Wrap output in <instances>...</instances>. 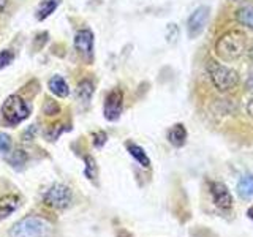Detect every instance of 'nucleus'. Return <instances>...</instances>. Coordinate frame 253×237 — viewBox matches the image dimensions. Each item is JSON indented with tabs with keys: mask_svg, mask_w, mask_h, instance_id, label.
Returning a JSON list of instances; mask_svg holds the SVG:
<instances>
[{
	"mask_svg": "<svg viewBox=\"0 0 253 237\" xmlns=\"http://www.w3.org/2000/svg\"><path fill=\"white\" fill-rule=\"evenodd\" d=\"M51 234L52 225L38 215L24 217L10 229V237H51Z\"/></svg>",
	"mask_w": 253,
	"mask_h": 237,
	"instance_id": "nucleus-1",
	"label": "nucleus"
},
{
	"mask_svg": "<svg viewBox=\"0 0 253 237\" xmlns=\"http://www.w3.org/2000/svg\"><path fill=\"white\" fill-rule=\"evenodd\" d=\"M247 47V37L239 30H231L225 34L215 44V51L220 59L223 60H237L245 52Z\"/></svg>",
	"mask_w": 253,
	"mask_h": 237,
	"instance_id": "nucleus-2",
	"label": "nucleus"
},
{
	"mask_svg": "<svg viewBox=\"0 0 253 237\" xmlns=\"http://www.w3.org/2000/svg\"><path fill=\"white\" fill-rule=\"evenodd\" d=\"M208 73L211 76L212 84L215 85V89L220 92L231 90L237 85V82H239V75H237L233 68L225 67L213 60L208 63Z\"/></svg>",
	"mask_w": 253,
	"mask_h": 237,
	"instance_id": "nucleus-3",
	"label": "nucleus"
},
{
	"mask_svg": "<svg viewBox=\"0 0 253 237\" xmlns=\"http://www.w3.org/2000/svg\"><path fill=\"white\" fill-rule=\"evenodd\" d=\"M2 116L10 125H19L30 116V108L19 95H10L2 105Z\"/></svg>",
	"mask_w": 253,
	"mask_h": 237,
	"instance_id": "nucleus-4",
	"label": "nucleus"
},
{
	"mask_svg": "<svg viewBox=\"0 0 253 237\" xmlns=\"http://www.w3.org/2000/svg\"><path fill=\"white\" fill-rule=\"evenodd\" d=\"M71 199H73L71 190L67 185H62V184H54L52 187L47 188L46 193L43 195V202L55 210L67 209L71 204Z\"/></svg>",
	"mask_w": 253,
	"mask_h": 237,
	"instance_id": "nucleus-5",
	"label": "nucleus"
},
{
	"mask_svg": "<svg viewBox=\"0 0 253 237\" xmlns=\"http://www.w3.org/2000/svg\"><path fill=\"white\" fill-rule=\"evenodd\" d=\"M211 16V8L209 6H198L196 10L190 14V18L187 21V32L190 38H196L198 35L203 34L204 27L208 26Z\"/></svg>",
	"mask_w": 253,
	"mask_h": 237,
	"instance_id": "nucleus-6",
	"label": "nucleus"
},
{
	"mask_svg": "<svg viewBox=\"0 0 253 237\" xmlns=\"http://www.w3.org/2000/svg\"><path fill=\"white\" fill-rule=\"evenodd\" d=\"M124 108V93L121 89H114L108 93L105 101V118L109 122L117 120L122 114Z\"/></svg>",
	"mask_w": 253,
	"mask_h": 237,
	"instance_id": "nucleus-7",
	"label": "nucleus"
},
{
	"mask_svg": "<svg viewBox=\"0 0 253 237\" xmlns=\"http://www.w3.org/2000/svg\"><path fill=\"white\" fill-rule=\"evenodd\" d=\"M209 188H211L213 204H215L218 209H221V210L231 209V205H233L231 193L228 192V188L221 184V182H212V184L209 185Z\"/></svg>",
	"mask_w": 253,
	"mask_h": 237,
	"instance_id": "nucleus-8",
	"label": "nucleus"
},
{
	"mask_svg": "<svg viewBox=\"0 0 253 237\" xmlns=\"http://www.w3.org/2000/svg\"><path fill=\"white\" fill-rule=\"evenodd\" d=\"M75 49L84 57H90L93 51V34L89 29H81L75 35Z\"/></svg>",
	"mask_w": 253,
	"mask_h": 237,
	"instance_id": "nucleus-9",
	"label": "nucleus"
},
{
	"mask_svg": "<svg viewBox=\"0 0 253 237\" xmlns=\"http://www.w3.org/2000/svg\"><path fill=\"white\" fill-rule=\"evenodd\" d=\"M19 207V198L14 195H8L0 198V221L10 217Z\"/></svg>",
	"mask_w": 253,
	"mask_h": 237,
	"instance_id": "nucleus-10",
	"label": "nucleus"
},
{
	"mask_svg": "<svg viewBox=\"0 0 253 237\" xmlns=\"http://www.w3.org/2000/svg\"><path fill=\"white\" fill-rule=\"evenodd\" d=\"M47 85H49V90L59 98H65L70 95V87L62 76H52L49 79V84Z\"/></svg>",
	"mask_w": 253,
	"mask_h": 237,
	"instance_id": "nucleus-11",
	"label": "nucleus"
},
{
	"mask_svg": "<svg viewBox=\"0 0 253 237\" xmlns=\"http://www.w3.org/2000/svg\"><path fill=\"white\" fill-rule=\"evenodd\" d=\"M168 141L174 147H182L187 141V130L182 123H176L168 131Z\"/></svg>",
	"mask_w": 253,
	"mask_h": 237,
	"instance_id": "nucleus-12",
	"label": "nucleus"
},
{
	"mask_svg": "<svg viewBox=\"0 0 253 237\" xmlns=\"http://www.w3.org/2000/svg\"><path fill=\"white\" fill-rule=\"evenodd\" d=\"M126 150H128V154L142 166V168H149V166H150L149 157H147V154L144 152V149H142L141 146L134 144V142H126Z\"/></svg>",
	"mask_w": 253,
	"mask_h": 237,
	"instance_id": "nucleus-13",
	"label": "nucleus"
},
{
	"mask_svg": "<svg viewBox=\"0 0 253 237\" xmlns=\"http://www.w3.org/2000/svg\"><path fill=\"white\" fill-rule=\"evenodd\" d=\"M92 95H93V82L90 81V79H83V81L79 82L78 87H76V97H78V100L87 105V103L90 101Z\"/></svg>",
	"mask_w": 253,
	"mask_h": 237,
	"instance_id": "nucleus-14",
	"label": "nucleus"
},
{
	"mask_svg": "<svg viewBox=\"0 0 253 237\" xmlns=\"http://www.w3.org/2000/svg\"><path fill=\"white\" fill-rule=\"evenodd\" d=\"M237 193L244 199H252L253 198V174H245L237 184Z\"/></svg>",
	"mask_w": 253,
	"mask_h": 237,
	"instance_id": "nucleus-15",
	"label": "nucleus"
},
{
	"mask_svg": "<svg viewBox=\"0 0 253 237\" xmlns=\"http://www.w3.org/2000/svg\"><path fill=\"white\" fill-rule=\"evenodd\" d=\"M236 18L242 26L253 30V6H244L236 13Z\"/></svg>",
	"mask_w": 253,
	"mask_h": 237,
	"instance_id": "nucleus-16",
	"label": "nucleus"
},
{
	"mask_svg": "<svg viewBox=\"0 0 253 237\" xmlns=\"http://www.w3.org/2000/svg\"><path fill=\"white\" fill-rule=\"evenodd\" d=\"M59 6V0H46L38 8V19L40 21H44L46 18H49V16L55 11V8Z\"/></svg>",
	"mask_w": 253,
	"mask_h": 237,
	"instance_id": "nucleus-17",
	"label": "nucleus"
},
{
	"mask_svg": "<svg viewBox=\"0 0 253 237\" xmlns=\"http://www.w3.org/2000/svg\"><path fill=\"white\" fill-rule=\"evenodd\" d=\"M27 160H29V157L24 150H14V152H11V155L8 157V163H10L14 169L24 168V164L27 163Z\"/></svg>",
	"mask_w": 253,
	"mask_h": 237,
	"instance_id": "nucleus-18",
	"label": "nucleus"
},
{
	"mask_svg": "<svg viewBox=\"0 0 253 237\" xmlns=\"http://www.w3.org/2000/svg\"><path fill=\"white\" fill-rule=\"evenodd\" d=\"M95 172H97V166H95V161H93V158L87 155L85 157V168H84V174H85V177L92 180L95 177Z\"/></svg>",
	"mask_w": 253,
	"mask_h": 237,
	"instance_id": "nucleus-19",
	"label": "nucleus"
},
{
	"mask_svg": "<svg viewBox=\"0 0 253 237\" xmlns=\"http://www.w3.org/2000/svg\"><path fill=\"white\" fill-rule=\"evenodd\" d=\"M11 149V138L6 133H0V154H8Z\"/></svg>",
	"mask_w": 253,
	"mask_h": 237,
	"instance_id": "nucleus-20",
	"label": "nucleus"
},
{
	"mask_svg": "<svg viewBox=\"0 0 253 237\" xmlns=\"http://www.w3.org/2000/svg\"><path fill=\"white\" fill-rule=\"evenodd\" d=\"M14 60V55L11 51H2L0 52V70H3Z\"/></svg>",
	"mask_w": 253,
	"mask_h": 237,
	"instance_id": "nucleus-21",
	"label": "nucleus"
},
{
	"mask_svg": "<svg viewBox=\"0 0 253 237\" xmlns=\"http://www.w3.org/2000/svg\"><path fill=\"white\" fill-rule=\"evenodd\" d=\"M43 111L47 114V116H54V114H57L59 111H60V108H59V105L55 101H52V100H46V103H44V106H43Z\"/></svg>",
	"mask_w": 253,
	"mask_h": 237,
	"instance_id": "nucleus-22",
	"label": "nucleus"
},
{
	"mask_svg": "<svg viewBox=\"0 0 253 237\" xmlns=\"http://www.w3.org/2000/svg\"><path fill=\"white\" fill-rule=\"evenodd\" d=\"M106 138H108V136H106V133H105V131H98V133L93 136V146H95V147H101V146L106 142Z\"/></svg>",
	"mask_w": 253,
	"mask_h": 237,
	"instance_id": "nucleus-23",
	"label": "nucleus"
},
{
	"mask_svg": "<svg viewBox=\"0 0 253 237\" xmlns=\"http://www.w3.org/2000/svg\"><path fill=\"white\" fill-rule=\"evenodd\" d=\"M247 113L253 117V97L249 100V103H247Z\"/></svg>",
	"mask_w": 253,
	"mask_h": 237,
	"instance_id": "nucleus-24",
	"label": "nucleus"
},
{
	"mask_svg": "<svg viewBox=\"0 0 253 237\" xmlns=\"http://www.w3.org/2000/svg\"><path fill=\"white\" fill-rule=\"evenodd\" d=\"M247 89H253V73H250V76H249V79H247Z\"/></svg>",
	"mask_w": 253,
	"mask_h": 237,
	"instance_id": "nucleus-25",
	"label": "nucleus"
},
{
	"mask_svg": "<svg viewBox=\"0 0 253 237\" xmlns=\"http://www.w3.org/2000/svg\"><path fill=\"white\" fill-rule=\"evenodd\" d=\"M6 2H8V0H0V13H2L6 8Z\"/></svg>",
	"mask_w": 253,
	"mask_h": 237,
	"instance_id": "nucleus-26",
	"label": "nucleus"
},
{
	"mask_svg": "<svg viewBox=\"0 0 253 237\" xmlns=\"http://www.w3.org/2000/svg\"><path fill=\"white\" fill-rule=\"evenodd\" d=\"M247 215H249L250 220H253V207H250V209L247 210Z\"/></svg>",
	"mask_w": 253,
	"mask_h": 237,
	"instance_id": "nucleus-27",
	"label": "nucleus"
},
{
	"mask_svg": "<svg viewBox=\"0 0 253 237\" xmlns=\"http://www.w3.org/2000/svg\"><path fill=\"white\" fill-rule=\"evenodd\" d=\"M250 59L253 60V47H252V49H250Z\"/></svg>",
	"mask_w": 253,
	"mask_h": 237,
	"instance_id": "nucleus-28",
	"label": "nucleus"
}]
</instances>
